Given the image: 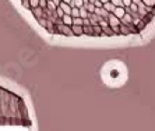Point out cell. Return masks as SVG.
I'll list each match as a JSON object with an SVG mask.
<instances>
[{"mask_svg":"<svg viewBox=\"0 0 155 131\" xmlns=\"http://www.w3.org/2000/svg\"><path fill=\"white\" fill-rule=\"evenodd\" d=\"M34 120L21 92L0 81V127H32Z\"/></svg>","mask_w":155,"mask_h":131,"instance_id":"1","label":"cell"},{"mask_svg":"<svg viewBox=\"0 0 155 131\" xmlns=\"http://www.w3.org/2000/svg\"><path fill=\"white\" fill-rule=\"evenodd\" d=\"M108 24H109V27H119L120 25V18H117L113 13H109V15H108Z\"/></svg>","mask_w":155,"mask_h":131,"instance_id":"2","label":"cell"},{"mask_svg":"<svg viewBox=\"0 0 155 131\" xmlns=\"http://www.w3.org/2000/svg\"><path fill=\"white\" fill-rule=\"evenodd\" d=\"M120 22H122V24H126V25H130V24H133V15L126 11V13H124V15H123L122 18H120Z\"/></svg>","mask_w":155,"mask_h":131,"instance_id":"3","label":"cell"},{"mask_svg":"<svg viewBox=\"0 0 155 131\" xmlns=\"http://www.w3.org/2000/svg\"><path fill=\"white\" fill-rule=\"evenodd\" d=\"M83 31H84V35H87V37H94V28H92L91 24L83 25Z\"/></svg>","mask_w":155,"mask_h":131,"instance_id":"4","label":"cell"},{"mask_svg":"<svg viewBox=\"0 0 155 131\" xmlns=\"http://www.w3.org/2000/svg\"><path fill=\"white\" fill-rule=\"evenodd\" d=\"M124 13H126V8L123 7V6H119V7H116L115 10H113V14H115L117 18H122L123 15H124Z\"/></svg>","mask_w":155,"mask_h":131,"instance_id":"5","label":"cell"},{"mask_svg":"<svg viewBox=\"0 0 155 131\" xmlns=\"http://www.w3.org/2000/svg\"><path fill=\"white\" fill-rule=\"evenodd\" d=\"M119 28H120V35H124V37H127V35H130V27L129 25H126V24H122L120 22V25H119Z\"/></svg>","mask_w":155,"mask_h":131,"instance_id":"6","label":"cell"},{"mask_svg":"<svg viewBox=\"0 0 155 131\" xmlns=\"http://www.w3.org/2000/svg\"><path fill=\"white\" fill-rule=\"evenodd\" d=\"M88 20H90V22L92 24V25H97L98 22H99V20H101V17H99V15H97L95 13H92V14H90Z\"/></svg>","mask_w":155,"mask_h":131,"instance_id":"7","label":"cell"},{"mask_svg":"<svg viewBox=\"0 0 155 131\" xmlns=\"http://www.w3.org/2000/svg\"><path fill=\"white\" fill-rule=\"evenodd\" d=\"M102 7L105 8V10L108 11V13H113V10H115V6H113V3L112 2H110V0H109V2H106V3H104V6H102Z\"/></svg>","mask_w":155,"mask_h":131,"instance_id":"8","label":"cell"},{"mask_svg":"<svg viewBox=\"0 0 155 131\" xmlns=\"http://www.w3.org/2000/svg\"><path fill=\"white\" fill-rule=\"evenodd\" d=\"M134 25H136V28H137V31H138V32H141L143 29H145V27H147V24H145V22L143 21V18H140L137 22H136V24H134Z\"/></svg>","mask_w":155,"mask_h":131,"instance_id":"9","label":"cell"},{"mask_svg":"<svg viewBox=\"0 0 155 131\" xmlns=\"http://www.w3.org/2000/svg\"><path fill=\"white\" fill-rule=\"evenodd\" d=\"M92 28H94V37H104V34H102V28H101L99 24L92 25Z\"/></svg>","mask_w":155,"mask_h":131,"instance_id":"10","label":"cell"},{"mask_svg":"<svg viewBox=\"0 0 155 131\" xmlns=\"http://www.w3.org/2000/svg\"><path fill=\"white\" fill-rule=\"evenodd\" d=\"M102 34L104 35H106V37H113V31H112V27H105V28H102Z\"/></svg>","mask_w":155,"mask_h":131,"instance_id":"11","label":"cell"},{"mask_svg":"<svg viewBox=\"0 0 155 131\" xmlns=\"http://www.w3.org/2000/svg\"><path fill=\"white\" fill-rule=\"evenodd\" d=\"M80 17H81V18H88V17H90V13H88V11H87V8L85 7H81L80 8Z\"/></svg>","mask_w":155,"mask_h":131,"instance_id":"12","label":"cell"},{"mask_svg":"<svg viewBox=\"0 0 155 131\" xmlns=\"http://www.w3.org/2000/svg\"><path fill=\"white\" fill-rule=\"evenodd\" d=\"M84 7L87 8V11H88V13H90V14H92V13H95V4L94 3H88V4H85V6H84Z\"/></svg>","mask_w":155,"mask_h":131,"instance_id":"13","label":"cell"},{"mask_svg":"<svg viewBox=\"0 0 155 131\" xmlns=\"http://www.w3.org/2000/svg\"><path fill=\"white\" fill-rule=\"evenodd\" d=\"M113 3V6L115 7H119V6H123V3H122V0H110Z\"/></svg>","mask_w":155,"mask_h":131,"instance_id":"14","label":"cell"},{"mask_svg":"<svg viewBox=\"0 0 155 131\" xmlns=\"http://www.w3.org/2000/svg\"><path fill=\"white\" fill-rule=\"evenodd\" d=\"M112 31H113V35H120V28L119 27H112Z\"/></svg>","mask_w":155,"mask_h":131,"instance_id":"15","label":"cell"},{"mask_svg":"<svg viewBox=\"0 0 155 131\" xmlns=\"http://www.w3.org/2000/svg\"><path fill=\"white\" fill-rule=\"evenodd\" d=\"M122 3H123V7H129L133 2H131V0H122Z\"/></svg>","mask_w":155,"mask_h":131,"instance_id":"16","label":"cell"},{"mask_svg":"<svg viewBox=\"0 0 155 131\" xmlns=\"http://www.w3.org/2000/svg\"><path fill=\"white\" fill-rule=\"evenodd\" d=\"M94 4H95V7H102V6H104V3H102V2H99V0H95Z\"/></svg>","mask_w":155,"mask_h":131,"instance_id":"17","label":"cell"},{"mask_svg":"<svg viewBox=\"0 0 155 131\" xmlns=\"http://www.w3.org/2000/svg\"><path fill=\"white\" fill-rule=\"evenodd\" d=\"M133 3H136V4H138V3H141V0H131Z\"/></svg>","mask_w":155,"mask_h":131,"instance_id":"18","label":"cell"},{"mask_svg":"<svg viewBox=\"0 0 155 131\" xmlns=\"http://www.w3.org/2000/svg\"><path fill=\"white\" fill-rule=\"evenodd\" d=\"M99 2H102V3H106V2H109V0H99Z\"/></svg>","mask_w":155,"mask_h":131,"instance_id":"19","label":"cell"},{"mask_svg":"<svg viewBox=\"0 0 155 131\" xmlns=\"http://www.w3.org/2000/svg\"><path fill=\"white\" fill-rule=\"evenodd\" d=\"M94 2H95V0H90V3H94Z\"/></svg>","mask_w":155,"mask_h":131,"instance_id":"20","label":"cell"},{"mask_svg":"<svg viewBox=\"0 0 155 131\" xmlns=\"http://www.w3.org/2000/svg\"><path fill=\"white\" fill-rule=\"evenodd\" d=\"M154 7H155V6H154Z\"/></svg>","mask_w":155,"mask_h":131,"instance_id":"21","label":"cell"}]
</instances>
